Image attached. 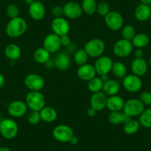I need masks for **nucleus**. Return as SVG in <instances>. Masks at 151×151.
<instances>
[{"label":"nucleus","instance_id":"72a5a7b5","mask_svg":"<svg viewBox=\"0 0 151 151\" xmlns=\"http://www.w3.org/2000/svg\"><path fill=\"white\" fill-rule=\"evenodd\" d=\"M139 122L142 127L151 128V107L145 109L139 116Z\"/></svg>","mask_w":151,"mask_h":151},{"label":"nucleus","instance_id":"e433bc0d","mask_svg":"<svg viewBox=\"0 0 151 151\" xmlns=\"http://www.w3.org/2000/svg\"><path fill=\"white\" fill-rule=\"evenodd\" d=\"M110 11V7L107 2H99L97 4L96 13L101 17H106Z\"/></svg>","mask_w":151,"mask_h":151},{"label":"nucleus","instance_id":"9d476101","mask_svg":"<svg viewBox=\"0 0 151 151\" xmlns=\"http://www.w3.org/2000/svg\"><path fill=\"white\" fill-rule=\"evenodd\" d=\"M113 62L110 57L107 56H101L97 58L93 65L96 73L99 76L108 75L112 70Z\"/></svg>","mask_w":151,"mask_h":151},{"label":"nucleus","instance_id":"cd10ccee","mask_svg":"<svg viewBox=\"0 0 151 151\" xmlns=\"http://www.w3.org/2000/svg\"><path fill=\"white\" fill-rule=\"evenodd\" d=\"M33 59L37 63L45 65L50 59V53L43 47H40L33 53Z\"/></svg>","mask_w":151,"mask_h":151},{"label":"nucleus","instance_id":"ea45409f","mask_svg":"<svg viewBox=\"0 0 151 151\" xmlns=\"http://www.w3.org/2000/svg\"><path fill=\"white\" fill-rule=\"evenodd\" d=\"M51 14L54 18H59V17H63L64 11L63 7L56 5L51 9Z\"/></svg>","mask_w":151,"mask_h":151},{"label":"nucleus","instance_id":"6e6d98bb","mask_svg":"<svg viewBox=\"0 0 151 151\" xmlns=\"http://www.w3.org/2000/svg\"><path fill=\"white\" fill-rule=\"evenodd\" d=\"M1 1H2V0H0V2H1Z\"/></svg>","mask_w":151,"mask_h":151},{"label":"nucleus","instance_id":"37998d69","mask_svg":"<svg viewBox=\"0 0 151 151\" xmlns=\"http://www.w3.org/2000/svg\"><path fill=\"white\" fill-rule=\"evenodd\" d=\"M96 113H97L96 110L95 109L93 108V107H90L87 110V115H88V116H90V117L95 116L96 114Z\"/></svg>","mask_w":151,"mask_h":151},{"label":"nucleus","instance_id":"423d86ee","mask_svg":"<svg viewBox=\"0 0 151 151\" xmlns=\"http://www.w3.org/2000/svg\"><path fill=\"white\" fill-rule=\"evenodd\" d=\"M52 135L56 141L62 143L69 142L71 138L74 136L73 129L67 124H59L53 128Z\"/></svg>","mask_w":151,"mask_h":151},{"label":"nucleus","instance_id":"4be33fe9","mask_svg":"<svg viewBox=\"0 0 151 151\" xmlns=\"http://www.w3.org/2000/svg\"><path fill=\"white\" fill-rule=\"evenodd\" d=\"M134 17L137 21L145 22L151 17V11L150 5L140 3L136 6L134 11Z\"/></svg>","mask_w":151,"mask_h":151},{"label":"nucleus","instance_id":"f704fd0d","mask_svg":"<svg viewBox=\"0 0 151 151\" xmlns=\"http://www.w3.org/2000/svg\"><path fill=\"white\" fill-rule=\"evenodd\" d=\"M136 33V29L131 24H127L125 26H123V27L122 28V39H124L126 40L131 41Z\"/></svg>","mask_w":151,"mask_h":151},{"label":"nucleus","instance_id":"a18cd8bd","mask_svg":"<svg viewBox=\"0 0 151 151\" xmlns=\"http://www.w3.org/2000/svg\"><path fill=\"white\" fill-rule=\"evenodd\" d=\"M69 142L73 145H77V144L79 143V139H78V138L76 137V136H73L72 138H71V139L70 140Z\"/></svg>","mask_w":151,"mask_h":151},{"label":"nucleus","instance_id":"de8ad7c7","mask_svg":"<svg viewBox=\"0 0 151 151\" xmlns=\"http://www.w3.org/2000/svg\"><path fill=\"white\" fill-rule=\"evenodd\" d=\"M0 151H11V150L8 147H0Z\"/></svg>","mask_w":151,"mask_h":151},{"label":"nucleus","instance_id":"6e6552de","mask_svg":"<svg viewBox=\"0 0 151 151\" xmlns=\"http://www.w3.org/2000/svg\"><path fill=\"white\" fill-rule=\"evenodd\" d=\"M24 83L30 91H41L45 85V81L41 75L30 73L24 78Z\"/></svg>","mask_w":151,"mask_h":151},{"label":"nucleus","instance_id":"2eb2a0df","mask_svg":"<svg viewBox=\"0 0 151 151\" xmlns=\"http://www.w3.org/2000/svg\"><path fill=\"white\" fill-rule=\"evenodd\" d=\"M62 45L60 42V36L55 33H49L45 36L43 41V47L45 48L49 53H55L60 50Z\"/></svg>","mask_w":151,"mask_h":151},{"label":"nucleus","instance_id":"f3484780","mask_svg":"<svg viewBox=\"0 0 151 151\" xmlns=\"http://www.w3.org/2000/svg\"><path fill=\"white\" fill-rule=\"evenodd\" d=\"M107 99V96L102 91L94 93L92 94L90 99V105L97 112L101 111L106 107Z\"/></svg>","mask_w":151,"mask_h":151},{"label":"nucleus","instance_id":"3c124183","mask_svg":"<svg viewBox=\"0 0 151 151\" xmlns=\"http://www.w3.org/2000/svg\"><path fill=\"white\" fill-rule=\"evenodd\" d=\"M99 2H106L107 0H99Z\"/></svg>","mask_w":151,"mask_h":151},{"label":"nucleus","instance_id":"c85d7f7f","mask_svg":"<svg viewBox=\"0 0 151 151\" xmlns=\"http://www.w3.org/2000/svg\"><path fill=\"white\" fill-rule=\"evenodd\" d=\"M111 72L116 77L119 79H123L127 75V67L123 62H119V61L113 62Z\"/></svg>","mask_w":151,"mask_h":151},{"label":"nucleus","instance_id":"a878e982","mask_svg":"<svg viewBox=\"0 0 151 151\" xmlns=\"http://www.w3.org/2000/svg\"><path fill=\"white\" fill-rule=\"evenodd\" d=\"M125 113L121 110V111H111L108 115V121L110 124L114 125H119V124H124L127 120L130 119Z\"/></svg>","mask_w":151,"mask_h":151},{"label":"nucleus","instance_id":"393cba45","mask_svg":"<svg viewBox=\"0 0 151 151\" xmlns=\"http://www.w3.org/2000/svg\"><path fill=\"white\" fill-rule=\"evenodd\" d=\"M42 121L46 123H51L56 121L58 117L56 110L50 106H45L40 111Z\"/></svg>","mask_w":151,"mask_h":151},{"label":"nucleus","instance_id":"c03bdc74","mask_svg":"<svg viewBox=\"0 0 151 151\" xmlns=\"http://www.w3.org/2000/svg\"><path fill=\"white\" fill-rule=\"evenodd\" d=\"M5 78L3 74L0 73V90L2 89L3 87L5 86Z\"/></svg>","mask_w":151,"mask_h":151},{"label":"nucleus","instance_id":"4c0bfd02","mask_svg":"<svg viewBox=\"0 0 151 151\" xmlns=\"http://www.w3.org/2000/svg\"><path fill=\"white\" fill-rule=\"evenodd\" d=\"M19 8L15 4H10L6 8V14L10 19L18 17L19 15Z\"/></svg>","mask_w":151,"mask_h":151},{"label":"nucleus","instance_id":"ddd939ff","mask_svg":"<svg viewBox=\"0 0 151 151\" xmlns=\"http://www.w3.org/2000/svg\"><path fill=\"white\" fill-rule=\"evenodd\" d=\"M64 16L70 19H77L82 17L83 11L82 6L78 2L70 1L63 5Z\"/></svg>","mask_w":151,"mask_h":151},{"label":"nucleus","instance_id":"473e14b6","mask_svg":"<svg viewBox=\"0 0 151 151\" xmlns=\"http://www.w3.org/2000/svg\"><path fill=\"white\" fill-rule=\"evenodd\" d=\"M88 59H89V56L85 49H79L76 50L73 55V62L79 67L88 63Z\"/></svg>","mask_w":151,"mask_h":151},{"label":"nucleus","instance_id":"1a4fd4ad","mask_svg":"<svg viewBox=\"0 0 151 151\" xmlns=\"http://www.w3.org/2000/svg\"><path fill=\"white\" fill-rule=\"evenodd\" d=\"M104 22L107 27L113 31L122 30L124 25V18L119 12L111 11L104 17Z\"/></svg>","mask_w":151,"mask_h":151},{"label":"nucleus","instance_id":"79ce46f5","mask_svg":"<svg viewBox=\"0 0 151 151\" xmlns=\"http://www.w3.org/2000/svg\"><path fill=\"white\" fill-rule=\"evenodd\" d=\"M145 56V53H144L143 49H139L136 48V50L134 52V56L136 59H141L143 58Z\"/></svg>","mask_w":151,"mask_h":151},{"label":"nucleus","instance_id":"4468645a","mask_svg":"<svg viewBox=\"0 0 151 151\" xmlns=\"http://www.w3.org/2000/svg\"><path fill=\"white\" fill-rule=\"evenodd\" d=\"M51 29L53 33L59 36L68 35L70 30V25L64 17L54 18L51 22Z\"/></svg>","mask_w":151,"mask_h":151},{"label":"nucleus","instance_id":"8fccbe9b","mask_svg":"<svg viewBox=\"0 0 151 151\" xmlns=\"http://www.w3.org/2000/svg\"><path fill=\"white\" fill-rule=\"evenodd\" d=\"M149 65H150V67L151 68V56H150V59H149Z\"/></svg>","mask_w":151,"mask_h":151},{"label":"nucleus","instance_id":"0eeeda50","mask_svg":"<svg viewBox=\"0 0 151 151\" xmlns=\"http://www.w3.org/2000/svg\"><path fill=\"white\" fill-rule=\"evenodd\" d=\"M133 50V45L131 41L124 39L117 40L113 45V53L119 58H126L130 56Z\"/></svg>","mask_w":151,"mask_h":151},{"label":"nucleus","instance_id":"5fc2aeb1","mask_svg":"<svg viewBox=\"0 0 151 151\" xmlns=\"http://www.w3.org/2000/svg\"><path fill=\"white\" fill-rule=\"evenodd\" d=\"M35 1H41V0H35Z\"/></svg>","mask_w":151,"mask_h":151},{"label":"nucleus","instance_id":"09e8293b","mask_svg":"<svg viewBox=\"0 0 151 151\" xmlns=\"http://www.w3.org/2000/svg\"><path fill=\"white\" fill-rule=\"evenodd\" d=\"M34 1H35V0H24V2H25V3L27 4V5H28V6H29V5H31V4L33 3V2H34Z\"/></svg>","mask_w":151,"mask_h":151},{"label":"nucleus","instance_id":"58836bf2","mask_svg":"<svg viewBox=\"0 0 151 151\" xmlns=\"http://www.w3.org/2000/svg\"><path fill=\"white\" fill-rule=\"evenodd\" d=\"M139 99L143 103L145 106L151 105V92L150 91H144L140 94Z\"/></svg>","mask_w":151,"mask_h":151},{"label":"nucleus","instance_id":"dca6fc26","mask_svg":"<svg viewBox=\"0 0 151 151\" xmlns=\"http://www.w3.org/2000/svg\"><path fill=\"white\" fill-rule=\"evenodd\" d=\"M28 12L32 19L40 21L45 16V7L41 1H34L28 6Z\"/></svg>","mask_w":151,"mask_h":151},{"label":"nucleus","instance_id":"864d4df0","mask_svg":"<svg viewBox=\"0 0 151 151\" xmlns=\"http://www.w3.org/2000/svg\"><path fill=\"white\" fill-rule=\"evenodd\" d=\"M150 11H151V4L150 5Z\"/></svg>","mask_w":151,"mask_h":151},{"label":"nucleus","instance_id":"6ab92c4d","mask_svg":"<svg viewBox=\"0 0 151 151\" xmlns=\"http://www.w3.org/2000/svg\"><path fill=\"white\" fill-rule=\"evenodd\" d=\"M130 69L133 74L139 77H142L147 72L148 63L144 58H141V59L135 58L131 62Z\"/></svg>","mask_w":151,"mask_h":151},{"label":"nucleus","instance_id":"603ef678","mask_svg":"<svg viewBox=\"0 0 151 151\" xmlns=\"http://www.w3.org/2000/svg\"><path fill=\"white\" fill-rule=\"evenodd\" d=\"M2 119H1V117H0V124H1V122H2Z\"/></svg>","mask_w":151,"mask_h":151},{"label":"nucleus","instance_id":"2f4dec72","mask_svg":"<svg viewBox=\"0 0 151 151\" xmlns=\"http://www.w3.org/2000/svg\"><path fill=\"white\" fill-rule=\"evenodd\" d=\"M104 82L101 79L100 76H95L92 79L88 82V88L91 93L99 92L102 91Z\"/></svg>","mask_w":151,"mask_h":151},{"label":"nucleus","instance_id":"f8f14e48","mask_svg":"<svg viewBox=\"0 0 151 151\" xmlns=\"http://www.w3.org/2000/svg\"><path fill=\"white\" fill-rule=\"evenodd\" d=\"M27 107L25 101L21 100H15L8 104V113L13 118H20L27 113Z\"/></svg>","mask_w":151,"mask_h":151},{"label":"nucleus","instance_id":"49530a36","mask_svg":"<svg viewBox=\"0 0 151 151\" xmlns=\"http://www.w3.org/2000/svg\"><path fill=\"white\" fill-rule=\"evenodd\" d=\"M141 3L150 5L151 4V0H139Z\"/></svg>","mask_w":151,"mask_h":151},{"label":"nucleus","instance_id":"a211bd4d","mask_svg":"<svg viewBox=\"0 0 151 151\" xmlns=\"http://www.w3.org/2000/svg\"><path fill=\"white\" fill-rule=\"evenodd\" d=\"M76 73H77L78 77L81 80L85 81V82H89L91 79L96 76L97 74L93 65L88 63L79 66L77 69Z\"/></svg>","mask_w":151,"mask_h":151},{"label":"nucleus","instance_id":"aec40b11","mask_svg":"<svg viewBox=\"0 0 151 151\" xmlns=\"http://www.w3.org/2000/svg\"><path fill=\"white\" fill-rule=\"evenodd\" d=\"M53 64L58 70L61 71H65L70 66L71 59L67 53L59 52L55 56Z\"/></svg>","mask_w":151,"mask_h":151},{"label":"nucleus","instance_id":"f03ea898","mask_svg":"<svg viewBox=\"0 0 151 151\" xmlns=\"http://www.w3.org/2000/svg\"><path fill=\"white\" fill-rule=\"evenodd\" d=\"M25 103L30 110L40 111L46 106V98L41 91H30L25 96Z\"/></svg>","mask_w":151,"mask_h":151},{"label":"nucleus","instance_id":"9b49d317","mask_svg":"<svg viewBox=\"0 0 151 151\" xmlns=\"http://www.w3.org/2000/svg\"><path fill=\"white\" fill-rule=\"evenodd\" d=\"M123 88L130 93L139 92L142 88V81L141 77L134 74H127L123 78Z\"/></svg>","mask_w":151,"mask_h":151},{"label":"nucleus","instance_id":"a19ab883","mask_svg":"<svg viewBox=\"0 0 151 151\" xmlns=\"http://www.w3.org/2000/svg\"><path fill=\"white\" fill-rule=\"evenodd\" d=\"M60 42L62 46H63V47H68L71 43L70 37L68 36V34L60 36Z\"/></svg>","mask_w":151,"mask_h":151},{"label":"nucleus","instance_id":"5701e85b","mask_svg":"<svg viewBox=\"0 0 151 151\" xmlns=\"http://www.w3.org/2000/svg\"><path fill=\"white\" fill-rule=\"evenodd\" d=\"M120 84L116 79H108L104 82L102 88V92L107 96L117 95L120 91Z\"/></svg>","mask_w":151,"mask_h":151},{"label":"nucleus","instance_id":"f257e3e1","mask_svg":"<svg viewBox=\"0 0 151 151\" xmlns=\"http://www.w3.org/2000/svg\"><path fill=\"white\" fill-rule=\"evenodd\" d=\"M27 24L25 20L22 17H18L11 19L5 27V33L12 39H16L22 36L26 32Z\"/></svg>","mask_w":151,"mask_h":151},{"label":"nucleus","instance_id":"412c9836","mask_svg":"<svg viewBox=\"0 0 151 151\" xmlns=\"http://www.w3.org/2000/svg\"><path fill=\"white\" fill-rule=\"evenodd\" d=\"M124 100L122 96L117 95L107 97L106 107L111 111H121L124 105Z\"/></svg>","mask_w":151,"mask_h":151},{"label":"nucleus","instance_id":"bb28decb","mask_svg":"<svg viewBox=\"0 0 151 151\" xmlns=\"http://www.w3.org/2000/svg\"><path fill=\"white\" fill-rule=\"evenodd\" d=\"M133 47L139 49H144L147 47L150 43V38L146 33H136L133 40H131Z\"/></svg>","mask_w":151,"mask_h":151},{"label":"nucleus","instance_id":"39448f33","mask_svg":"<svg viewBox=\"0 0 151 151\" xmlns=\"http://www.w3.org/2000/svg\"><path fill=\"white\" fill-rule=\"evenodd\" d=\"M19 127L12 119H4L0 124V134L6 139H12L17 136Z\"/></svg>","mask_w":151,"mask_h":151},{"label":"nucleus","instance_id":"20e7f679","mask_svg":"<svg viewBox=\"0 0 151 151\" xmlns=\"http://www.w3.org/2000/svg\"><path fill=\"white\" fill-rule=\"evenodd\" d=\"M145 106L139 99H130L124 102L122 111L129 118L139 116L145 110Z\"/></svg>","mask_w":151,"mask_h":151},{"label":"nucleus","instance_id":"7c9ffc66","mask_svg":"<svg viewBox=\"0 0 151 151\" xmlns=\"http://www.w3.org/2000/svg\"><path fill=\"white\" fill-rule=\"evenodd\" d=\"M140 127L141 124L139 120L130 119L124 124V128L123 129H124V131L125 133L128 135H133L139 131Z\"/></svg>","mask_w":151,"mask_h":151},{"label":"nucleus","instance_id":"b1692460","mask_svg":"<svg viewBox=\"0 0 151 151\" xmlns=\"http://www.w3.org/2000/svg\"><path fill=\"white\" fill-rule=\"evenodd\" d=\"M4 53L6 58L12 62L19 60L22 56V50L19 46L14 43L8 44L5 47Z\"/></svg>","mask_w":151,"mask_h":151},{"label":"nucleus","instance_id":"c9c22d12","mask_svg":"<svg viewBox=\"0 0 151 151\" xmlns=\"http://www.w3.org/2000/svg\"><path fill=\"white\" fill-rule=\"evenodd\" d=\"M27 121L31 125H36L40 122L41 117H40V111H34L30 110L27 115Z\"/></svg>","mask_w":151,"mask_h":151},{"label":"nucleus","instance_id":"c756f323","mask_svg":"<svg viewBox=\"0 0 151 151\" xmlns=\"http://www.w3.org/2000/svg\"><path fill=\"white\" fill-rule=\"evenodd\" d=\"M97 4L96 0H82L81 4L82 11L88 16L93 15L96 13Z\"/></svg>","mask_w":151,"mask_h":151},{"label":"nucleus","instance_id":"7ed1b4c3","mask_svg":"<svg viewBox=\"0 0 151 151\" xmlns=\"http://www.w3.org/2000/svg\"><path fill=\"white\" fill-rule=\"evenodd\" d=\"M89 57L99 58L102 56L105 50V43L101 39L94 38L87 42L84 47Z\"/></svg>","mask_w":151,"mask_h":151}]
</instances>
